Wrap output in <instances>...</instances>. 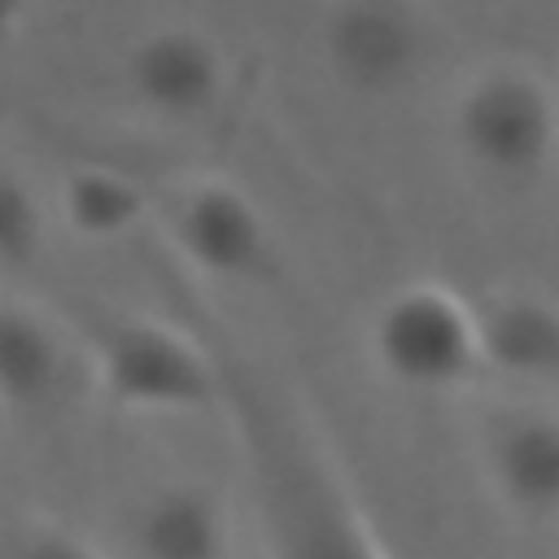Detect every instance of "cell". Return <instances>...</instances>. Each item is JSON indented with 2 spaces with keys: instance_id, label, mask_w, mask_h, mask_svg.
<instances>
[{
  "instance_id": "10",
  "label": "cell",
  "mask_w": 559,
  "mask_h": 559,
  "mask_svg": "<svg viewBox=\"0 0 559 559\" xmlns=\"http://www.w3.org/2000/svg\"><path fill=\"white\" fill-rule=\"evenodd\" d=\"M131 546L140 559H227L231 520L214 485L166 480L140 498L131 515Z\"/></svg>"
},
{
  "instance_id": "11",
  "label": "cell",
  "mask_w": 559,
  "mask_h": 559,
  "mask_svg": "<svg viewBox=\"0 0 559 559\" xmlns=\"http://www.w3.org/2000/svg\"><path fill=\"white\" fill-rule=\"evenodd\" d=\"M70 354L61 332L22 301H0V406L44 415L66 389Z\"/></svg>"
},
{
  "instance_id": "13",
  "label": "cell",
  "mask_w": 559,
  "mask_h": 559,
  "mask_svg": "<svg viewBox=\"0 0 559 559\" xmlns=\"http://www.w3.org/2000/svg\"><path fill=\"white\" fill-rule=\"evenodd\" d=\"M44 245V210L35 188L0 162V271H22L39 258Z\"/></svg>"
},
{
  "instance_id": "15",
  "label": "cell",
  "mask_w": 559,
  "mask_h": 559,
  "mask_svg": "<svg viewBox=\"0 0 559 559\" xmlns=\"http://www.w3.org/2000/svg\"><path fill=\"white\" fill-rule=\"evenodd\" d=\"M26 9H31V0H0V48L22 31Z\"/></svg>"
},
{
  "instance_id": "4",
  "label": "cell",
  "mask_w": 559,
  "mask_h": 559,
  "mask_svg": "<svg viewBox=\"0 0 559 559\" xmlns=\"http://www.w3.org/2000/svg\"><path fill=\"white\" fill-rule=\"evenodd\" d=\"M367 349L389 384L424 397L459 393L485 371L476 301L437 280L393 288L371 314Z\"/></svg>"
},
{
  "instance_id": "16",
  "label": "cell",
  "mask_w": 559,
  "mask_h": 559,
  "mask_svg": "<svg viewBox=\"0 0 559 559\" xmlns=\"http://www.w3.org/2000/svg\"><path fill=\"white\" fill-rule=\"evenodd\" d=\"M4 114H9V100H4V96H0V122H4Z\"/></svg>"
},
{
  "instance_id": "9",
  "label": "cell",
  "mask_w": 559,
  "mask_h": 559,
  "mask_svg": "<svg viewBox=\"0 0 559 559\" xmlns=\"http://www.w3.org/2000/svg\"><path fill=\"white\" fill-rule=\"evenodd\" d=\"M485 371L524 384H559V301L533 288H493L476 301Z\"/></svg>"
},
{
  "instance_id": "7",
  "label": "cell",
  "mask_w": 559,
  "mask_h": 559,
  "mask_svg": "<svg viewBox=\"0 0 559 559\" xmlns=\"http://www.w3.org/2000/svg\"><path fill=\"white\" fill-rule=\"evenodd\" d=\"M476 463L493 502L533 528L559 533V411L537 402L498 406L480 419Z\"/></svg>"
},
{
  "instance_id": "1",
  "label": "cell",
  "mask_w": 559,
  "mask_h": 559,
  "mask_svg": "<svg viewBox=\"0 0 559 559\" xmlns=\"http://www.w3.org/2000/svg\"><path fill=\"white\" fill-rule=\"evenodd\" d=\"M166 280L175 319L188 323L218 367V411L231 424L266 559H393L358 507L319 415L266 362L223 328L188 288Z\"/></svg>"
},
{
  "instance_id": "3",
  "label": "cell",
  "mask_w": 559,
  "mask_h": 559,
  "mask_svg": "<svg viewBox=\"0 0 559 559\" xmlns=\"http://www.w3.org/2000/svg\"><path fill=\"white\" fill-rule=\"evenodd\" d=\"M450 131L472 170L502 188H533L559 162V96L520 66H480L454 96Z\"/></svg>"
},
{
  "instance_id": "14",
  "label": "cell",
  "mask_w": 559,
  "mask_h": 559,
  "mask_svg": "<svg viewBox=\"0 0 559 559\" xmlns=\"http://www.w3.org/2000/svg\"><path fill=\"white\" fill-rule=\"evenodd\" d=\"M0 559H100V550L57 520H31L4 542Z\"/></svg>"
},
{
  "instance_id": "8",
  "label": "cell",
  "mask_w": 559,
  "mask_h": 559,
  "mask_svg": "<svg viewBox=\"0 0 559 559\" xmlns=\"http://www.w3.org/2000/svg\"><path fill=\"white\" fill-rule=\"evenodd\" d=\"M131 96L170 122L205 118L223 100L227 61L218 44L197 26H157L131 44L122 61Z\"/></svg>"
},
{
  "instance_id": "5",
  "label": "cell",
  "mask_w": 559,
  "mask_h": 559,
  "mask_svg": "<svg viewBox=\"0 0 559 559\" xmlns=\"http://www.w3.org/2000/svg\"><path fill=\"white\" fill-rule=\"evenodd\" d=\"M319 44L345 92L397 96L428 66L432 26L419 0H332Z\"/></svg>"
},
{
  "instance_id": "2",
  "label": "cell",
  "mask_w": 559,
  "mask_h": 559,
  "mask_svg": "<svg viewBox=\"0 0 559 559\" xmlns=\"http://www.w3.org/2000/svg\"><path fill=\"white\" fill-rule=\"evenodd\" d=\"M100 397L118 411H218V367L188 323L70 301Z\"/></svg>"
},
{
  "instance_id": "12",
  "label": "cell",
  "mask_w": 559,
  "mask_h": 559,
  "mask_svg": "<svg viewBox=\"0 0 559 559\" xmlns=\"http://www.w3.org/2000/svg\"><path fill=\"white\" fill-rule=\"evenodd\" d=\"M61 210L74 236L118 240L148 214V192L114 170H74L61 188Z\"/></svg>"
},
{
  "instance_id": "6",
  "label": "cell",
  "mask_w": 559,
  "mask_h": 559,
  "mask_svg": "<svg viewBox=\"0 0 559 559\" xmlns=\"http://www.w3.org/2000/svg\"><path fill=\"white\" fill-rule=\"evenodd\" d=\"M166 227L175 249L210 280L227 284H262L275 288L284 275V258L262 210L223 179H192L166 205Z\"/></svg>"
}]
</instances>
